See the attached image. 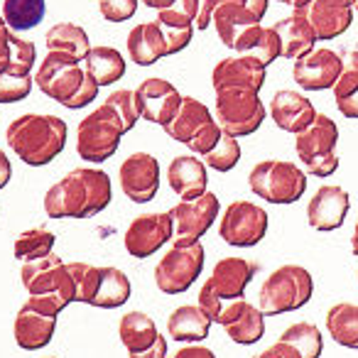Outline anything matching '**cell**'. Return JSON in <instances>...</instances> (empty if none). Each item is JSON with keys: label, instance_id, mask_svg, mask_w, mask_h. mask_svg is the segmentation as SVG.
I'll return each mask as SVG.
<instances>
[{"label": "cell", "instance_id": "d4e9b609", "mask_svg": "<svg viewBox=\"0 0 358 358\" xmlns=\"http://www.w3.org/2000/svg\"><path fill=\"white\" fill-rule=\"evenodd\" d=\"M270 118L285 133L297 135L299 130H304L314 120L317 110H314L312 101L304 94H297L292 89L275 91L273 99H270Z\"/></svg>", "mask_w": 358, "mask_h": 358}, {"label": "cell", "instance_id": "9f6ffc18", "mask_svg": "<svg viewBox=\"0 0 358 358\" xmlns=\"http://www.w3.org/2000/svg\"><path fill=\"white\" fill-rule=\"evenodd\" d=\"M278 3H285V6H289L294 10V8H302L304 3H309V0H278Z\"/></svg>", "mask_w": 358, "mask_h": 358}, {"label": "cell", "instance_id": "9c48e42d", "mask_svg": "<svg viewBox=\"0 0 358 358\" xmlns=\"http://www.w3.org/2000/svg\"><path fill=\"white\" fill-rule=\"evenodd\" d=\"M338 125L327 113H317L304 130L294 135V152L314 177H331L338 169Z\"/></svg>", "mask_w": 358, "mask_h": 358}, {"label": "cell", "instance_id": "5b68a950", "mask_svg": "<svg viewBox=\"0 0 358 358\" xmlns=\"http://www.w3.org/2000/svg\"><path fill=\"white\" fill-rule=\"evenodd\" d=\"M314 278L302 265H280L265 278L258 292V307L265 317L297 312L312 299Z\"/></svg>", "mask_w": 358, "mask_h": 358}, {"label": "cell", "instance_id": "91938a15", "mask_svg": "<svg viewBox=\"0 0 358 358\" xmlns=\"http://www.w3.org/2000/svg\"><path fill=\"white\" fill-rule=\"evenodd\" d=\"M356 52H358V42H356Z\"/></svg>", "mask_w": 358, "mask_h": 358}, {"label": "cell", "instance_id": "5bb4252c", "mask_svg": "<svg viewBox=\"0 0 358 358\" xmlns=\"http://www.w3.org/2000/svg\"><path fill=\"white\" fill-rule=\"evenodd\" d=\"M20 280L30 294H55L64 307L74 302V280H71L66 263H62L57 253L22 263Z\"/></svg>", "mask_w": 358, "mask_h": 358}, {"label": "cell", "instance_id": "ee69618b", "mask_svg": "<svg viewBox=\"0 0 358 358\" xmlns=\"http://www.w3.org/2000/svg\"><path fill=\"white\" fill-rule=\"evenodd\" d=\"M140 0H99V13L108 22H125L135 15Z\"/></svg>", "mask_w": 358, "mask_h": 358}, {"label": "cell", "instance_id": "4316f807", "mask_svg": "<svg viewBox=\"0 0 358 358\" xmlns=\"http://www.w3.org/2000/svg\"><path fill=\"white\" fill-rule=\"evenodd\" d=\"M265 76H268V66L260 59L250 55L238 57H226L211 71V86H226V84H238V86H253V89H263Z\"/></svg>", "mask_w": 358, "mask_h": 358}, {"label": "cell", "instance_id": "8fae6325", "mask_svg": "<svg viewBox=\"0 0 358 358\" xmlns=\"http://www.w3.org/2000/svg\"><path fill=\"white\" fill-rule=\"evenodd\" d=\"M204 245L189 243V245H177L172 243V248L159 258L157 268H155V285L159 287V292L164 294H182L199 280L201 270H204Z\"/></svg>", "mask_w": 358, "mask_h": 358}, {"label": "cell", "instance_id": "f546056e", "mask_svg": "<svg viewBox=\"0 0 358 358\" xmlns=\"http://www.w3.org/2000/svg\"><path fill=\"white\" fill-rule=\"evenodd\" d=\"M211 319L201 312L199 304H182L167 317V334L174 341L199 343L209 336Z\"/></svg>", "mask_w": 358, "mask_h": 358}, {"label": "cell", "instance_id": "277c9868", "mask_svg": "<svg viewBox=\"0 0 358 358\" xmlns=\"http://www.w3.org/2000/svg\"><path fill=\"white\" fill-rule=\"evenodd\" d=\"M35 86L64 108L79 110L99 99L101 86L86 74L81 59L62 52H47L35 71Z\"/></svg>", "mask_w": 358, "mask_h": 358}, {"label": "cell", "instance_id": "1f68e13d", "mask_svg": "<svg viewBox=\"0 0 358 358\" xmlns=\"http://www.w3.org/2000/svg\"><path fill=\"white\" fill-rule=\"evenodd\" d=\"M81 62H84L86 74L99 86H110L115 81H120L125 76V66H128L125 64V57L115 47L108 45L91 47Z\"/></svg>", "mask_w": 358, "mask_h": 358}, {"label": "cell", "instance_id": "d590c367", "mask_svg": "<svg viewBox=\"0 0 358 358\" xmlns=\"http://www.w3.org/2000/svg\"><path fill=\"white\" fill-rule=\"evenodd\" d=\"M327 331L338 346L358 348V304L338 302L329 307Z\"/></svg>", "mask_w": 358, "mask_h": 358}, {"label": "cell", "instance_id": "3957f363", "mask_svg": "<svg viewBox=\"0 0 358 358\" xmlns=\"http://www.w3.org/2000/svg\"><path fill=\"white\" fill-rule=\"evenodd\" d=\"M66 120L52 113H25L6 130L8 148L30 167H45L66 148Z\"/></svg>", "mask_w": 358, "mask_h": 358}, {"label": "cell", "instance_id": "bcb514c9", "mask_svg": "<svg viewBox=\"0 0 358 358\" xmlns=\"http://www.w3.org/2000/svg\"><path fill=\"white\" fill-rule=\"evenodd\" d=\"M224 3H245V0H201L199 15H196L194 27H199V30H206V27L211 25V13H214L219 6H224Z\"/></svg>", "mask_w": 358, "mask_h": 358}, {"label": "cell", "instance_id": "60d3db41", "mask_svg": "<svg viewBox=\"0 0 358 358\" xmlns=\"http://www.w3.org/2000/svg\"><path fill=\"white\" fill-rule=\"evenodd\" d=\"M238 159H241V143L238 138H234L229 133L221 135V140L214 145V150L204 155V164L209 169H216V172H231L238 164Z\"/></svg>", "mask_w": 358, "mask_h": 358}, {"label": "cell", "instance_id": "d6a6232c", "mask_svg": "<svg viewBox=\"0 0 358 358\" xmlns=\"http://www.w3.org/2000/svg\"><path fill=\"white\" fill-rule=\"evenodd\" d=\"M130 280L123 270L118 268H106L99 270V285H96L94 299H91V307L99 309H118L123 307L130 299Z\"/></svg>", "mask_w": 358, "mask_h": 358}, {"label": "cell", "instance_id": "30bf717a", "mask_svg": "<svg viewBox=\"0 0 358 358\" xmlns=\"http://www.w3.org/2000/svg\"><path fill=\"white\" fill-rule=\"evenodd\" d=\"M62 309L59 297L55 294H30L25 304L17 309L15 324H13V334H15V343L22 351H40L52 341L57 329V317Z\"/></svg>", "mask_w": 358, "mask_h": 358}, {"label": "cell", "instance_id": "ab89813d", "mask_svg": "<svg viewBox=\"0 0 358 358\" xmlns=\"http://www.w3.org/2000/svg\"><path fill=\"white\" fill-rule=\"evenodd\" d=\"M280 341L292 343L302 358H319L324 351L322 331L309 322H297V324H292V327H287L282 331V336H280Z\"/></svg>", "mask_w": 358, "mask_h": 358}, {"label": "cell", "instance_id": "74e56055", "mask_svg": "<svg viewBox=\"0 0 358 358\" xmlns=\"http://www.w3.org/2000/svg\"><path fill=\"white\" fill-rule=\"evenodd\" d=\"M45 0H3V20L13 32H25L45 20Z\"/></svg>", "mask_w": 358, "mask_h": 358}, {"label": "cell", "instance_id": "83f0119b", "mask_svg": "<svg viewBox=\"0 0 358 358\" xmlns=\"http://www.w3.org/2000/svg\"><path fill=\"white\" fill-rule=\"evenodd\" d=\"M128 57L138 66H152L159 59L169 57L167 40L157 22H140L128 32Z\"/></svg>", "mask_w": 358, "mask_h": 358}, {"label": "cell", "instance_id": "f5cc1de1", "mask_svg": "<svg viewBox=\"0 0 358 358\" xmlns=\"http://www.w3.org/2000/svg\"><path fill=\"white\" fill-rule=\"evenodd\" d=\"M245 6L250 8V10L255 13V15L263 20L265 17V13H268V6H270V0H245Z\"/></svg>", "mask_w": 358, "mask_h": 358}, {"label": "cell", "instance_id": "816d5d0a", "mask_svg": "<svg viewBox=\"0 0 358 358\" xmlns=\"http://www.w3.org/2000/svg\"><path fill=\"white\" fill-rule=\"evenodd\" d=\"M10 177H13V164H10V159H8V155L0 150V189L8 187Z\"/></svg>", "mask_w": 358, "mask_h": 358}, {"label": "cell", "instance_id": "836d02e7", "mask_svg": "<svg viewBox=\"0 0 358 358\" xmlns=\"http://www.w3.org/2000/svg\"><path fill=\"white\" fill-rule=\"evenodd\" d=\"M120 343L125 346L128 353H140L145 348H150L155 343V338L159 336L157 327H155L152 317H148L145 312H128L120 317L118 324Z\"/></svg>", "mask_w": 358, "mask_h": 358}, {"label": "cell", "instance_id": "8d00e7d4", "mask_svg": "<svg viewBox=\"0 0 358 358\" xmlns=\"http://www.w3.org/2000/svg\"><path fill=\"white\" fill-rule=\"evenodd\" d=\"M35 76L30 69L10 59L0 62V103H17L32 94Z\"/></svg>", "mask_w": 358, "mask_h": 358}, {"label": "cell", "instance_id": "ba28073f", "mask_svg": "<svg viewBox=\"0 0 358 358\" xmlns=\"http://www.w3.org/2000/svg\"><path fill=\"white\" fill-rule=\"evenodd\" d=\"M248 187L268 204H294L307 192V172L287 159H263L248 174Z\"/></svg>", "mask_w": 358, "mask_h": 358}, {"label": "cell", "instance_id": "cb8c5ba5", "mask_svg": "<svg viewBox=\"0 0 358 358\" xmlns=\"http://www.w3.org/2000/svg\"><path fill=\"white\" fill-rule=\"evenodd\" d=\"M260 265L245 258H221L211 270V278H206V285L219 294L221 299H241L245 294V287L250 280L258 275Z\"/></svg>", "mask_w": 358, "mask_h": 358}, {"label": "cell", "instance_id": "f35d334b", "mask_svg": "<svg viewBox=\"0 0 358 358\" xmlns=\"http://www.w3.org/2000/svg\"><path fill=\"white\" fill-rule=\"evenodd\" d=\"M57 243V236L52 234L50 229H30V231H22L20 236L15 238V245H13V253L20 263H27V260H37V258H45L55 250Z\"/></svg>", "mask_w": 358, "mask_h": 358}, {"label": "cell", "instance_id": "e575fe53", "mask_svg": "<svg viewBox=\"0 0 358 358\" xmlns=\"http://www.w3.org/2000/svg\"><path fill=\"white\" fill-rule=\"evenodd\" d=\"M45 47L47 52H62V55H71L76 59H84L86 52L91 50L89 32L81 25L74 22H57L55 27H50L45 35Z\"/></svg>", "mask_w": 358, "mask_h": 358}, {"label": "cell", "instance_id": "44dd1931", "mask_svg": "<svg viewBox=\"0 0 358 358\" xmlns=\"http://www.w3.org/2000/svg\"><path fill=\"white\" fill-rule=\"evenodd\" d=\"M351 209V196L343 187L338 185H324L314 192V196L307 204V224L314 231H336L343 226L346 214Z\"/></svg>", "mask_w": 358, "mask_h": 358}, {"label": "cell", "instance_id": "7a4b0ae2", "mask_svg": "<svg viewBox=\"0 0 358 358\" xmlns=\"http://www.w3.org/2000/svg\"><path fill=\"white\" fill-rule=\"evenodd\" d=\"M113 185L103 169L76 167L52 185L45 194L50 219H91L110 204Z\"/></svg>", "mask_w": 358, "mask_h": 358}, {"label": "cell", "instance_id": "7dc6e473", "mask_svg": "<svg viewBox=\"0 0 358 358\" xmlns=\"http://www.w3.org/2000/svg\"><path fill=\"white\" fill-rule=\"evenodd\" d=\"M250 358H302L299 356V351L292 346V343L287 341H275L270 348H265V351H260L258 356H250Z\"/></svg>", "mask_w": 358, "mask_h": 358}, {"label": "cell", "instance_id": "484cf974", "mask_svg": "<svg viewBox=\"0 0 358 358\" xmlns=\"http://www.w3.org/2000/svg\"><path fill=\"white\" fill-rule=\"evenodd\" d=\"M167 182L182 201L196 199L209 185V167L196 155H177L167 167Z\"/></svg>", "mask_w": 358, "mask_h": 358}, {"label": "cell", "instance_id": "c3c4849f", "mask_svg": "<svg viewBox=\"0 0 358 358\" xmlns=\"http://www.w3.org/2000/svg\"><path fill=\"white\" fill-rule=\"evenodd\" d=\"M169 358H216L214 351L206 346H199V343H189V346H182L172 353Z\"/></svg>", "mask_w": 358, "mask_h": 358}, {"label": "cell", "instance_id": "7402d4cb", "mask_svg": "<svg viewBox=\"0 0 358 358\" xmlns=\"http://www.w3.org/2000/svg\"><path fill=\"white\" fill-rule=\"evenodd\" d=\"M199 0H174L172 6L157 10V25L162 27L164 40H167V52L169 57L179 55L182 50H187L194 37V22L199 15Z\"/></svg>", "mask_w": 358, "mask_h": 358}, {"label": "cell", "instance_id": "52a82bcc", "mask_svg": "<svg viewBox=\"0 0 358 358\" xmlns=\"http://www.w3.org/2000/svg\"><path fill=\"white\" fill-rule=\"evenodd\" d=\"M164 133L177 143L187 145L192 155L204 157L206 152L214 150L224 130H221L219 120L211 115L209 106L196 101L194 96H182V106H179L177 115L164 125Z\"/></svg>", "mask_w": 358, "mask_h": 358}, {"label": "cell", "instance_id": "603a6c76", "mask_svg": "<svg viewBox=\"0 0 358 358\" xmlns=\"http://www.w3.org/2000/svg\"><path fill=\"white\" fill-rule=\"evenodd\" d=\"M219 324L226 329L231 341L241 346H253L265 336V314L260 307L250 304L248 299H231L229 307H224L219 317Z\"/></svg>", "mask_w": 358, "mask_h": 358}, {"label": "cell", "instance_id": "6f0895ef", "mask_svg": "<svg viewBox=\"0 0 358 358\" xmlns=\"http://www.w3.org/2000/svg\"><path fill=\"white\" fill-rule=\"evenodd\" d=\"M346 3L353 8V13H358V0H346Z\"/></svg>", "mask_w": 358, "mask_h": 358}, {"label": "cell", "instance_id": "9a60e30c", "mask_svg": "<svg viewBox=\"0 0 358 358\" xmlns=\"http://www.w3.org/2000/svg\"><path fill=\"white\" fill-rule=\"evenodd\" d=\"M174 238V224L169 211H150V214H140L130 221L125 229L123 245L128 255L133 258H150L162 248L167 241Z\"/></svg>", "mask_w": 358, "mask_h": 358}, {"label": "cell", "instance_id": "f6af8a7d", "mask_svg": "<svg viewBox=\"0 0 358 358\" xmlns=\"http://www.w3.org/2000/svg\"><path fill=\"white\" fill-rule=\"evenodd\" d=\"M199 307H201V312L211 319V324H219V317H221V312H224V304H221L219 294H216L206 282L201 285V289H199Z\"/></svg>", "mask_w": 358, "mask_h": 358}, {"label": "cell", "instance_id": "4fadbf2b", "mask_svg": "<svg viewBox=\"0 0 358 358\" xmlns=\"http://www.w3.org/2000/svg\"><path fill=\"white\" fill-rule=\"evenodd\" d=\"M268 234V211L253 201L238 199L226 206L219 221V236L234 248H253Z\"/></svg>", "mask_w": 358, "mask_h": 358}, {"label": "cell", "instance_id": "f907efd6", "mask_svg": "<svg viewBox=\"0 0 358 358\" xmlns=\"http://www.w3.org/2000/svg\"><path fill=\"white\" fill-rule=\"evenodd\" d=\"M10 27L6 25V20H3V15H0V62L8 59V55H10Z\"/></svg>", "mask_w": 358, "mask_h": 358}, {"label": "cell", "instance_id": "ffe728a7", "mask_svg": "<svg viewBox=\"0 0 358 358\" xmlns=\"http://www.w3.org/2000/svg\"><path fill=\"white\" fill-rule=\"evenodd\" d=\"M341 71V55L329 47H314L307 57L294 62L292 79L304 91H327L334 86Z\"/></svg>", "mask_w": 358, "mask_h": 358}, {"label": "cell", "instance_id": "6da1fadb", "mask_svg": "<svg viewBox=\"0 0 358 358\" xmlns=\"http://www.w3.org/2000/svg\"><path fill=\"white\" fill-rule=\"evenodd\" d=\"M140 120L133 89H118L106 96V101L94 108L76 130V152L86 162L101 164L118 152L125 133Z\"/></svg>", "mask_w": 358, "mask_h": 358}, {"label": "cell", "instance_id": "680465c9", "mask_svg": "<svg viewBox=\"0 0 358 358\" xmlns=\"http://www.w3.org/2000/svg\"><path fill=\"white\" fill-rule=\"evenodd\" d=\"M45 358H57V356H45Z\"/></svg>", "mask_w": 358, "mask_h": 358}, {"label": "cell", "instance_id": "2e32d148", "mask_svg": "<svg viewBox=\"0 0 358 358\" xmlns=\"http://www.w3.org/2000/svg\"><path fill=\"white\" fill-rule=\"evenodd\" d=\"M211 25L229 50L245 55L248 45L260 30V17L245 3H224L211 13Z\"/></svg>", "mask_w": 358, "mask_h": 358}, {"label": "cell", "instance_id": "4dcf8cb0", "mask_svg": "<svg viewBox=\"0 0 358 358\" xmlns=\"http://www.w3.org/2000/svg\"><path fill=\"white\" fill-rule=\"evenodd\" d=\"M275 30H278L280 35V42H282V57L285 59H302V57H307L309 52L314 50V45H317V37H314L312 27L307 25V20H304L299 13H292L289 17H282L280 22H275Z\"/></svg>", "mask_w": 358, "mask_h": 358}, {"label": "cell", "instance_id": "7c38bea8", "mask_svg": "<svg viewBox=\"0 0 358 358\" xmlns=\"http://www.w3.org/2000/svg\"><path fill=\"white\" fill-rule=\"evenodd\" d=\"M221 201L214 192H204L201 196L189 201H179L169 209L174 224V238L172 243L177 245H189L199 243L206 236V231L214 226V221L219 219Z\"/></svg>", "mask_w": 358, "mask_h": 358}, {"label": "cell", "instance_id": "d6986e66", "mask_svg": "<svg viewBox=\"0 0 358 358\" xmlns=\"http://www.w3.org/2000/svg\"><path fill=\"white\" fill-rule=\"evenodd\" d=\"M294 13L307 20L317 42H329L341 37L353 22V8L346 0H309Z\"/></svg>", "mask_w": 358, "mask_h": 358}, {"label": "cell", "instance_id": "8992f818", "mask_svg": "<svg viewBox=\"0 0 358 358\" xmlns=\"http://www.w3.org/2000/svg\"><path fill=\"white\" fill-rule=\"evenodd\" d=\"M216 120L221 130L234 138L253 135L265 120V103L260 101V91L253 86L226 84L216 86Z\"/></svg>", "mask_w": 358, "mask_h": 358}, {"label": "cell", "instance_id": "db71d44e", "mask_svg": "<svg viewBox=\"0 0 358 358\" xmlns=\"http://www.w3.org/2000/svg\"><path fill=\"white\" fill-rule=\"evenodd\" d=\"M143 6L152 8V10H164V8H169L174 3V0H140Z\"/></svg>", "mask_w": 358, "mask_h": 358}, {"label": "cell", "instance_id": "f1b7e54d", "mask_svg": "<svg viewBox=\"0 0 358 358\" xmlns=\"http://www.w3.org/2000/svg\"><path fill=\"white\" fill-rule=\"evenodd\" d=\"M341 71L338 79L334 81L331 94L336 101V108L341 110V115L346 118H358V52L353 50H341Z\"/></svg>", "mask_w": 358, "mask_h": 358}, {"label": "cell", "instance_id": "11a10c76", "mask_svg": "<svg viewBox=\"0 0 358 358\" xmlns=\"http://www.w3.org/2000/svg\"><path fill=\"white\" fill-rule=\"evenodd\" d=\"M351 250L358 258V219H356V229H353V236H351Z\"/></svg>", "mask_w": 358, "mask_h": 358}, {"label": "cell", "instance_id": "b9f144b4", "mask_svg": "<svg viewBox=\"0 0 358 358\" xmlns=\"http://www.w3.org/2000/svg\"><path fill=\"white\" fill-rule=\"evenodd\" d=\"M245 55L260 59L265 66H270L273 62H278L280 57H282V42H280L278 30H275V27H263V25H260L258 35L253 37V42L248 45Z\"/></svg>", "mask_w": 358, "mask_h": 358}, {"label": "cell", "instance_id": "e0dca14e", "mask_svg": "<svg viewBox=\"0 0 358 358\" xmlns=\"http://www.w3.org/2000/svg\"><path fill=\"white\" fill-rule=\"evenodd\" d=\"M133 91L140 118H145L148 123L162 125V128L177 115L179 106H182V94L177 91V86L167 79H159V76H150V79L140 81V86Z\"/></svg>", "mask_w": 358, "mask_h": 358}, {"label": "cell", "instance_id": "7bdbcfd3", "mask_svg": "<svg viewBox=\"0 0 358 358\" xmlns=\"http://www.w3.org/2000/svg\"><path fill=\"white\" fill-rule=\"evenodd\" d=\"M71 273V280H74V302H84L91 304L96 292V285H99V270L91 263H66Z\"/></svg>", "mask_w": 358, "mask_h": 358}, {"label": "cell", "instance_id": "ac0fdd59", "mask_svg": "<svg viewBox=\"0 0 358 358\" xmlns=\"http://www.w3.org/2000/svg\"><path fill=\"white\" fill-rule=\"evenodd\" d=\"M120 189L135 204H148L159 192V162L150 152H133L120 162Z\"/></svg>", "mask_w": 358, "mask_h": 358}, {"label": "cell", "instance_id": "681fc988", "mask_svg": "<svg viewBox=\"0 0 358 358\" xmlns=\"http://www.w3.org/2000/svg\"><path fill=\"white\" fill-rule=\"evenodd\" d=\"M128 356L130 358H167V338L157 336L150 348H145V351H140V353H128Z\"/></svg>", "mask_w": 358, "mask_h": 358}]
</instances>
